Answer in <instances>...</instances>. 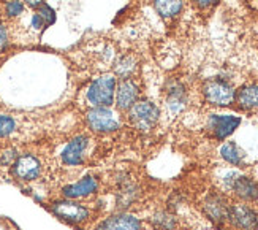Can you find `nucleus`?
<instances>
[{
	"label": "nucleus",
	"instance_id": "nucleus-26",
	"mask_svg": "<svg viewBox=\"0 0 258 230\" xmlns=\"http://www.w3.org/2000/svg\"><path fill=\"white\" fill-rule=\"evenodd\" d=\"M22 2H24V5L26 7H29L30 10H38L41 5H44V0H22Z\"/></svg>",
	"mask_w": 258,
	"mask_h": 230
},
{
	"label": "nucleus",
	"instance_id": "nucleus-1",
	"mask_svg": "<svg viewBox=\"0 0 258 230\" xmlns=\"http://www.w3.org/2000/svg\"><path fill=\"white\" fill-rule=\"evenodd\" d=\"M116 96V79L113 75L97 78L87 89V100L94 107H109Z\"/></svg>",
	"mask_w": 258,
	"mask_h": 230
},
{
	"label": "nucleus",
	"instance_id": "nucleus-7",
	"mask_svg": "<svg viewBox=\"0 0 258 230\" xmlns=\"http://www.w3.org/2000/svg\"><path fill=\"white\" fill-rule=\"evenodd\" d=\"M241 124V118L231 116V114H212L209 118V127L214 135L220 140L230 136Z\"/></svg>",
	"mask_w": 258,
	"mask_h": 230
},
{
	"label": "nucleus",
	"instance_id": "nucleus-21",
	"mask_svg": "<svg viewBox=\"0 0 258 230\" xmlns=\"http://www.w3.org/2000/svg\"><path fill=\"white\" fill-rule=\"evenodd\" d=\"M16 129V122L13 118L10 116H0V138L8 136L10 133H13Z\"/></svg>",
	"mask_w": 258,
	"mask_h": 230
},
{
	"label": "nucleus",
	"instance_id": "nucleus-25",
	"mask_svg": "<svg viewBox=\"0 0 258 230\" xmlns=\"http://www.w3.org/2000/svg\"><path fill=\"white\" fill-rule=\"evenodd\" d=\"M32 27L33 29H35V30H43L44 27H46V26H44V22H43V19L35 13V15H33V18H32Z\"/></svg>",
	"mask_w": 258,
	"mask_h": 230
},
{
	"label": "nucleus",
	"instance_id": "nucleus-27",
	"mask_svg": "<svg viewBox=\"0 0 258 230\" xmlns=\"http://www.w3.org/2000/svg\"><path fill=\"white\" fill-rule=\"evenodd\" d=\"M192 2L200 8H209L212 5H216L219 0H192Z\"/></svg>",
	"mask_w": 258,
	"mask_h": 230
},
{
	"label": "nucleus",
	"instance_id": "nucleus-22",
	"mask_svg": "<svg viewBox=\"0 0 258 230\" xmlns=\"http://www.w3.org/2000/svg\"><path fill=\"white\" fill-rule=\"evenodd\" d=\"M154 222L157 227H160V228H165V230H170L173 228L174 225V219H173V216L170 214H165V213H160V214H157L154 217Z\"/></svg>",
	"mask_w": 258,
	"mask_h": 230
},
{
	"label": "nucleus",
	"instance_id": "nucleus-11",
	"mask_svg": "<svg viewBox=\"0 0 258 230\" xmlns=\"http://www.w3.org/2000/svg\"><path fill=\"white\" fill-rule=\"evenodd\" d=\"M228 210L230 206L220 195H211L205 202V211L214 222H222L228 219Z\"/></svg>",
	"mask_w": 258,
	"mask_h": 230
},
{
	"label": "nucleus",
	"instance_id": "nucleus-19",
	"mask_svg": "<svg viewBox=\"0 0 258 230\" xmlns=\"http://www.w3.org/2000/svg\"><path fill=\"white\" fill-rule=\"evenodd\" d=\"M24 2L22 0H5L4 2V16L8 18V19H13V18H18L22 15V11H24Z\"/></svg>",
	"mask_w": 258,
	"mask_h": 230
},
{
	"label": "nucleus",
	"instance_id": "nucleus-8",
	"mask_svg": "<svg viewBox=\"0 0 258 230\" xmlns=\"http://www.w3.org/2000/svg\"><path fill=\"white\" fill-rule=\"evenodd\" d=\"M40 162L37 157H33L30 154H24L16 159V162L13 164V173L16 178L22 181H32L40 175Z\"/></svg>",
	"mask_w": 258,
	"mask_h": 230
},
{
	"label": "nucleus",
	"instance_id": "nucleus-20",
	"mask_svg": "<svg viewBox=\"0 0 258 230\" xmlns=\"http://www.w3.org/2000/svg\"><path fill=\"white\" fill-rule=\"evenodd\" d=\"M35 13L43 19V22H44V26H51V24H54V22H55V11L49 7V5H46V4H44V5H41L37 11H35Z\"/></svg>",
	"mask_w": 258,
	"mask_h": 230
},
{
	"label": "nucleus",
	"instance_id": "nucleus-16",
	"mask_svg": "<svg viewBox=\"0 0 258 230\" xmlns=\"http://www.w3.org/2000/svg\"><path fill=\"white\" fill-rule=\"evenodd\" d=\"M154 7L162 18H173L182 8V0H154Z\"/></svg>",
	"mask_w": 258,
	"mask_h": 230
},
{
	"label": "nucleus",
	"instance_id": "nucleus-5",
	"mask_svg": "<svg viewBox=\"0 0 258 230\" xmlns=\"http://www.w3.org/2000/svg\"><path fill=\"white\" fill-rule=\"evenodd\" d=\"M228 219L231 224L242 230H253L258 225L256 213L245 205H233L228 210Z\"/></svg>",
	"mask_w": 258,
	"mask_h": 230
},
{
	"label": "nucleus",
	"instance_id": "nucleus-13",
	"mask_svg": "<svg viewBox=\"0 0 258 230\" xmlns=\"http://www.w3.org/2000/svg\"><path fill=\"white\" fill-rule=\"evenodd\" d=\"M100 230H140V221L130 214H117L105 221Z\"/></svg>",
	"mask_w": 258,
	"mask_h": 230
},
{
	"label": "nucleus",
	"instance_id": "nucleus-14",
	"mask_svg": "<svg viewBox=\"0 0 258 230\" xmlns=\"http://www.w3.org/2000/svg\"><path fill=\"white\" fill-rule=\"evenodd\" d=\"M233 191L236 192V195H239L244 200H255L258 199V184L245 176H236V179L231 184Z\"/></svg>",
	"mask_w": 258,
	"mask_h": 230
},
{
	"label": "nucleus",
	"instance_id": "nucleus-4",
	"mask_svg": "<svg viewBox=\"0 0 258 230\" xmlns=\"http://www.w3.org/2000/svg\"><path fill=\"white\" fill-rule=\"evenodd\" d=\"M87 122L95 132H113L119 129L116 114L108 107H95L87 113Z\"/></svg>",
	"mask_w": 258,
	"mask_h": 230
},
{
	"label": "nucleus",
	"instance_id": "nucleus-15",
	"mask_svg": "<svg viewBox=\"0 0 258 230\" xmlns=\"http://www.w3.org/2000/svg\"><path fill=\"white\" fill-rule=\"evenodd\" d=\"M236 100L239 103V107L244 110H256L258 108V86L252 84V86L242 87L238 92Z\"/></svg>",
	"mask_w": 258,
	"mask_h": 230
},
{
	"label": "nucleus",
	"instance_id": "nucleus-3",
	"mask_svg": "<svg viewBox=\"0 0 258 230\" xmlns=\"http://www.w3.org/2000/svg\"><path fill=\"white\" fill-rule=\"evenodd\" d=\"M205 97L209 103H214L219 107H227L234 100V89L222 79H211L203 87Z\"/></svg>",
	"mask_w": 258,
	"mask_h": 230
},
{
	"label": "nucleus",
	"instance_id": "nucleus-24",
	"mask_svg": "<svg viewBox=\"0 0 258 230\" xmlns=\"http://www.w3.org/2000/svg\"><path fill=\"white\" fill-rule=\"evenodd\" d=\"M16 151L15 149H7V151L2 153V156H0V164L2 165H11L16 162Z\"/></svg>",
	"mask_w": 258,
	"mask_h": 230
},
{
	"label": "nucleus",
	"instance_id": "nucleus-9",
	"mask_svg": "<svg viewBox=\"0 0 258 230\" xmlns=\"http://www.w3.org/2000/svg\"><path fill=\"white\" fill-rule=\"evenodd\" d=\"M54 214H57L60 219L69 221V222H81L86 221L89 211L83 205L75 203V202H59L52 206Z\"/></svg>",
	"mask_w": 258,
	"mask_h": 230
},
{
	"label": "nucleus",
	"instance_id": "nucleus-17",
	"mask_svg": "<svg viewBox=\"0 0 258 230\" xmlns=\"http://www.w3.org/2000/svg\"><path fill=\"white\" fill-rule=\"evenodd\" d=\"M220 154L222 157L227 160V162L233 164V165H239L242 160V151L238 148L236 143L228 142L220 148Z\"/></svg>",
	"mask_w": 258,
	"mask_h": 230
},
{
	"label": "nucleus",
	"instance_id": "nucleus-18",
	"mask_svg": "<svg viewBox=\"0 0 258 230\" xmlns=\"http://www.w3.org/2000/svg\"><path fill=\"white\" fill-rule=\"evenodd\" d=\"M135 70H137V61L133 59L132 56H125V57H120L117 61V64L114 65V72L116 75H119L120 78H130Z\"/></svg>",
	"mask_w": 258,
	"mask_h": 230
},
{
	"label": "nucleus",
	"instance_id": "nucleus-2",
	"mask_svg": "<svg viewBox=\"0 0 258 230\" xmlns=\"http://www.w3.org/2000/svg\"><path fill=\"white\" fill-rule=\"evenodd\" d=\"M160 111L152 102L143 100V102H135L133 107L128 110V119L137 129L148 132L159 121Z\"/></svg>",
	"mask_w": 258,
	"mask_h": 230
},
{
	"label": "nucleus",
	"instance_id": "nucleus-10",
	"mask_svg": "<svg viewBox=\"0 0 258 230\" xmlns=\"http://www.w3.org/2000/svg\"><path fill=\"white\" fill-rule=\"evenodd\" d=\"M87 148V138L86 136H76L65 146L62 159L65 164L69 165H80L83 164V156Z\"/></svg>",
	"mask_w": 258,
	"mask_h": 230
},
{
	"label": "nucleus",
	"instance_id": "nucleus-6",
	"mask_svg": "<svg viewBox=\"0 0 258 230\" xmlns=\"http://www.w3.org/2000/svg\"><path fill=\"white\" fill-rule=\"evenodd\" d=\"M140 96V87L138 84L130 78L122 79V81L116 86V105L119 110H130L133 107V103L137 102Z\"/></svg>",
	"mask_w": 258,
	"mask_h": 230
},
{
	"label": "nucleus",
	"instance_id": "nucleus-23",
	"mask_svg": "<svg viewBox=\"0 0 258 230\" xmlns=\"http://www.w3.org/2000/svg\"><path fill=\"white\" fill-rule=\"evenodd\" d=\"M10 44V32L5 24L0 22V54L5 53Z\"/></svg>",
	"mask_w": 258,
	"mask_h": 230
},
{
	"label": "nucleus",
	"instance_id": "nucleus-12",
	"mask_svg": "<svg viewBox=\"0 0 258 230\" xmlns=\"http://www.w3.org/2000/svg\"><path fill=\"white\" fill-rule=\"evenodd\" d=\"M97 179L94 176H86L81 181H78L76 184H72V186H67L63 189V194L69 199H80V197H87L92 192H95L97 189Z\"/></svg>",
	"mask_w": 258,
	"mask_h": 230
}]
</instances>
